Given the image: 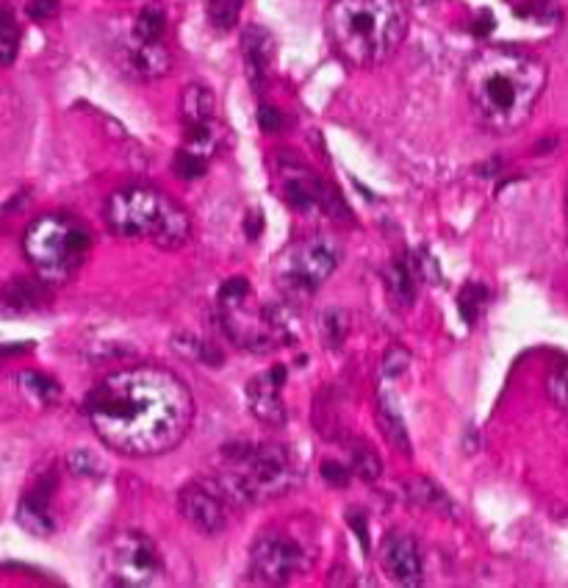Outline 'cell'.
Wrapping results in <instances>:
<instances>
[{
  "label": "cell",
  "mask_w": 568,
  "mask_h": 588,
  "mask_svg": "<svg viewBox=\"0 0 568 588\" xmlns=\"http://www.w3.org/2000/svg\"><path fill=\"white\" fill-rule=\"evenodd\" d=\"M84 414L111 450L136 458L175 450L194 422L192 389L164 367H131L97 380Z\"/></svg>",
  "instance_id": "6da1fadb"
},
{
  "label": "cell",
  "mask_w": 568,
  "mask_h": 588,
  "mask_svg": "<svg viewBox=\"0 0 568 588\" xmlns=\"http://www.w3.org/2000/svg\"><path fill=\"white\" fill-rule=\"evenodd\" d=\"M546 67L530 53L485 48L466 67V95L491 134H513L532 117L546 89Z\"/></svg>",
  "instance_id": "7a4b0ae2"
},
{
  "label": "cell",
  "mask_w": 568,
  "mask_h": 588,
  "mask_svg": "<svg viewBox=\"0 0 568 588\" xmlns=\"http://www.w3.org/2000/svg\"><path fill=\"white\" fill-rule=\"evenodd\" d=\"M327 37L352 67L388 62L408 37V9L402 0H333L327 9Z\"/></svg>",
  "instance_id": "3957f363"
},
{
  "label": "cell",
  "mask_w": 568,
  "mask_h": 588,
  "mask_svg": "<svg viewBox=\"0 0 568 588\" xmlns=\"http://www.w3.org/2000/svg\"><path fill=\"white\" fill-rule=\"evenodd\" d=\"M106 225L114 236L181 250L192 236V220L172 197L150 186H128L109 197Z\"/></svg>",
  "instance_id": "277c9868"
},
{
  "label": "cell",
  "mask_w": 568,
  "mask_h": 588,
  "mask_svg": "<svg viewBox=\"0 0 568 588\" xmlns=\"http://www.w3.org/2000/svg\"><path fill=\"white\" fill-rule=\"evenodd\" d=\"M300 480L297 464L280 444H236L219 464L217 483L233 503L258 505L289 494Z\"/></svg>",
  "instance_id": "5b68a950"
},
{
  "label": "cell",
  "mask_w": 568,
  "mask_h": 588,
  "mask_svg": "<svg viewBox=\"0 0 568 588\" xmlns=\"http://www.w3.org/2000/svg\"><path fill=\"white\" fill-rule=\"evenodd\" d=\"M23 250L39 281L59 286L81 272L92 250V236L67 214H45L28 225Z\"/></svg>",
  "instance_id": "8992f818"
},
{
  "label": "cell",
  "mask_w": 568,
  "mask_h": 588,
  "mask_svg": "<svg viewBox=\"0 0 568 588\" xmlns=\"http://www.w3.org/2000/svg\"><path fill=\"white\" fill-rule=\"evenodd\" d=\"M219 317L225 325L230 342L244 350L264 353L280 342H289L286 325L280 322L269 308L258 306L250 292V283L244 278H233L219 292Z\"/></svg>",
  "instance_id": "52a82bcc"
},
{
  "label": "cell",
  "mask_w": 568,
  "mask_h": 588,
  "mask_svg": "<svg viewBox=\"0 0 568 588\" xmlns=\"http://www.w3.org/2000/svg\"><path fill=\"white\" fill-rule=\"evenodd\" d=\"M341 245L333 236L314 233L291 242L275 261V281L283 292L308 297L319 292L325 281L339 270Z\"/></svg>",
  "instance_id": "ba28073f"
},
{
  "label": "cell",
  "mask_w": 568,
  "mask_h": 588,
  "mask_svg": "<svg viewBox=\"0 0 568 588\" xmlns=\"http://www.w3.org/2000/svg\"><path fill=\"white\" fill-rule=\"evenodd\" d=\"M103 572L109 586L147 588L164 580V558L145 533L120 530L103 552Z\"/></svg>",
  "instance_id": "9c48e42d"
},
{
  "label": "cell",
  "mask_w": 568,
  "mask_h": 588,
  "mask_svg": "<svg viewBox=\"0 0 568 588\" xmlns=\"http://www.w3.org/2000/svg\"><path fill=\"white\" fill-rule=\"evenodd\" d=\"M314 564V552L289 527H269L253 544L250 575L255 583L286 586L294 577L305 575Z\"/></svg>",
  "instance_id": "30bf717a"
},
{
  "label": "cell",
  "mask_w": 568,
  "mask_h": 588,
  "mask_svg": "<svg viewBox=\"0 0 568 588\" xmlns=\"http://www.w3.org/2000/svg\"><path fill=\"white\" fill-rule=\"evenodd\" d=\"M230 503L233 500L228 497V491L219 486L217 478L192 480L178 494V508H181L183 519L206 536H217L228 527Z\"/></svg>",
  "instance_id": "8fae6325"
},
{
  "label": "cell",
  "mask_w": 568,
  "mask_h": 588,
  "mask_svg": "<svg viewBox=\"0 0 568 588\" xmlns=\"http://www.w3.org/2000/svg\"><path fill=\"white\" fill-rule=\"evenodd\" d=\"M377 561H380V569L386 572V577L391 583H397V586L405 588L422 586V552H419L416 539L408 536V533L391 530L386 539L380 541V547H377Z\"/></svg>",
  "instance_id": "7c38bea8"
},
{
  "label": "cell",
  "mask_w": 568,
  "mask_h": 588,
  "mask_svg": "<svg viewBox=\"0 0 568 588\" xmlns=\"http://www.w3.org/2000/svg\"><path fill=\"white\" fill-rule=\"evenodd\" d=\"M283 383H286V369L275 367L250 380L247 386V403L255 417L261 419L264 425L280 428L286 422V403H283Z\"/></svg>",
  "instance_id": "4fadbf2b"
},
{
  "label": "cell",
  "mask_w": 568,
  "mask_h": 588,
  "mask_svg": "<svg viewBox=\"0 0 568 588\" xmlns=\"http://www.w3.org/2000/svg\"><path fill=\"white\" fill-rule=\"evenodd\" d=\"M283 200L297 211H330V189L303 167L283 172Z\"/></svg>",
  "instance_id": "5bb4252c"
},
{
  "label": "cell",
  "mask_w": 568,
  "mask_h": 588,
  "mask_svg": "<svg viewBox=\"0 0 568 588\" xmlns=\"http://www.w3.org/2000/svg\"><path fill=\"white\" fill-rule=\"evenodd\" d=\"M272 53H275V45H272L269 31L261 25H247L242 31V59L255 92H261V86L266 84V75L272 67Z\"/></svg>",
  "instance_id": "9a60e30c"
},
{
  "label": "cell",
  "mask_w": 568,
  "mask_h": 588,
  "mask_svg": "<svg viewBox=\"0 0 568 588\" xmlns=\"http://www.w3.org/2000/svg\"><path fill=\"white\" fill-rule=\"evenodd\" d=\"M50 494H53V478L39 480L34 489L28 491L20 503L17 519L20 525L34 533V536H48L53 533V516H50Z\"/></svg>",
  "instance_id": "2e32d148"
},
{
  "label": "cell",
  "mask_w": 568,
  "mask_h": 588,
  "mask_svg": "<svg viewBox=\"0 0 568 588\" xmlns=\"http://www.w3.org/2000/svg\"><path fill=\"white\" fill-rule=\"evenodd\" d=\"M128 70L139 78H161V75L170 73L172 56L164 42H139V39L131 37V45H128Z\"/></svg>",
  "instance_id": "e0dca14e"
},
{
  "label": "cell",
  "mask_w": 568,
  "mask_h": 588,
  "mask_svg": "<svg viewBox=\"0 0 568 588\" xmlns=\"http://www.w3.org/2000/svg\"><path fill=\"white\" fill-rule=\"evenodd\" d=\"M214 111H217V98L214 92L203 84H189L183 89L181 114L186 128H200V125L214 123Z\"/></svg>",
  "instance_id": "ac0fdd59"
},
{
  "label": "cell",
  "mask_w": 568,
  "mask_h": 588,
  "mask_svg": "<svg viewBox=\"0 0 568 588\" xmlns=\"http://www.w3.org/2000/svg\"><path fill=\"white\" fill-rule=\"evenodd\" d=\"M386 286L388 294H391V300H394L397 306H413L416 292H419V275H416V270L411 267V261L394 258L386 270Z\"/></svg>",
  "instance_id": "d6986e66"
},
{
  "label": "cell",
  "mask_w": 568,
  "mask_h": 588,
  "mask_svg": "<svg viewBox=\"0 0 568 588\" xmlns=\"http://www.w3.org/2000/svg\"><path fill=\"white\" fill-rule=\"evenodd\" d=\"M164 34H167V14L158 3H150L136 17L131 37L139 42H164Z\"/></svg>",
  "instance_id": "ffe728a7"
},
{
  "label": "cell",
  "mask_w": 568,
  "mask_h": 588,
  "mask_svg": "<svg viewBox=\"0 0 568 588\" xmlns=\"http://www.w3.org/2000/svg\"><path fill=\"white\" fill-rule=\"evenodd\" d=\"M377 414H380V428L388 436V441L402 450V453H411V441H408V430L402 425V419H399V411L391 405L388 400V394H380V400H377Z\"/></svg>",
  "instance_id": "44dd1931"
},
{
  "label": "cell",
  "mask_w": 568,
  "mask_h": 588,
  "mask_svg": "<svg viewBox=\"0 0 568 588\" xmlns=\"http://www.w3.org/2000/svg\"><path fill=\"white\" fill-rule=\"evenodd\" d=\"M319 333H322V342L330 350H339L344 339H347V333H350V314L339 306H330L322 311V317H319Z\"/></svg>",
  "instance_id": "7402d4cb"
},
{
  "label": "cell",
  "mask_w": 568,
  "mask_h": 588,
  "mask_svg": "<svg viewBox=\"0 0 568 588\" xmlns=\"http://www.w3.org/2000/svg\"><path fill=\"white\" fill-rule=\"evenodd\" d=\"M20 389H23L31 400H37V403L42 405H50L59 400V383L53 378H48V375H42V372H34V369H28V372H23L20 375Z\"/></svg>",
  "instance_id": "603a6c76"
},
{
  "label": "cell",
  "mask_w": 568,
  "mask_h": 588,
  "mask_svg": "<svg viewBox=\"0 0 568 588\" xmlns=\"http://www.w3.org/2000/svg\"><path fill=\"white\" fill-rule=\"evenodd\" d=\"M20 48V25L9 9L0 6V64H12Z\"/></svg>",
  "instance_id": "cb8c5ba5"
},
{
  "label": "cell",
  "mask_w": 568,
  "mask_h": 588,
  "mask_svg": "<svg viewBox=\"0 0 568 588\" xmlns=\"http://www.w3.org/2000/svg\"><path fill=\"white\" fill-rule=\"evenodd\" d=\"M67 466L78 478H100L106 472L103 461L92 450H75V453H70L67 455Z\"/></svg>",
  "instance_id": "d4e9b609"
},
{
  "label": "cell",
  "mask_w": 568,
  "mask_h": 588,
  "mask_svg": "<svg viewBox=\"0 0 568 588\" xmlns=\"http://www.w3.org/2000/svg\"><path fill=\"white\" fill-rule=\"evenodd\" d=\"M244 0H208V14H211V20L217 28L222 31H228L236 25L239 20V12H242Z\"/></svg>",
  "instance_id": "484cf974"
},
{
  "label": "cell",
  "mask_w": 568,
  "mask_h": 588,
  "mask_svg": "<svg viewBox=\"0 0 568 588\" xmlns=\"http://www.w3.org/2000/svg\"><path fill=\"white\" fill-rule=\"evenodd\" d=\"M208 167L206 156H200V153H192V150H186L183 147L181 153L175 156V172L181 175L183 181H192V178H200Z\"/></svg>",
  "instance_id": "4316f807"
},
{
  "label": "cell",
  "mask_w": 568,
  "mask_h": 588,
  "mask_svg": "<svg viewBox=\"0 0 568 588\" xmlns=\"http://www.w3.org/2000/svg\"><path fill=\"white\" fill-rule=\"evenodd\" d=\"M546 392L552 397V403L568 414V364L552 369V375L546 380Z\"/></svg>",
  "instance_id": "83f0119b"
},
{
  "label": "cell",
  "mask_w": 568,
  "mask_h": 588,
  "mask_svg": "<svg viewBox=\"0 0 568 588\" xmlns=\"http://www.w3.org/2000/svg\"><path fill=\"white\" fill-rule=\"evenodd\" d=\"M485 289L483 286H477V283H469L463 292H460V314L466 317V322H474L477 319V311L483 308L485 303Z\"/></svg>",
  "instance_id": "f1b7e54d"
},
{
  "label": "cell",
  "mask_w": 568,
  "mask_h": 588,
  "mask_svg": "<svg viewBox=\"0 0 568 588\" xmlns=\"http://www.w3.org/2000/svg\"><path fill=\"white\" fill-rule=\"evenodd\" d=\"M352 466H355V472L366 480H375L377 475H380V458H377V453H372V450H366V447L352 453Z\"/></svg>",
  "instance_id": "f546056e"
},
{
  "label": "cell",
  "mask_w": 568,
  "mask_h": 588,
  "mask_svg": "<svg viewBox=\"0 0 568 588\" xmlns=\"http://www.w3.org/2000/svg\"><path fill=\"white\" fill-rule=\"evenodd\" d=\"M411 364V356H408V350L405 347H391L383 358V372H386L388 378H394V375H402L405 369Z\"/></svg>",
  "instance_id": "4dcf8cb0"
},
{
  "label": "cell",
  "mask_w": 568,
  "mask_h": 588,
  "mask_svg": "<svg viewBox=\"0 0 568 588\" xmlns=\"http://www.w3.org/2000/svg\"><path fill=\"white\" fill-rule=\"evenodd\" d=\"M59 12V0H31L28 3V17L34 20H48Z\"/></svg>",
  "instance_id": "1f68e13d"
},
{
  "label": "cell",
  "mask_w": 568,
  "mask_h": 588,
  "mask_svg": "<svg viewBox=\"0 0 568 588\" xmlns=\"http://www.w3.org/2000/svg\"><path fill=\"white\" fill-rule=\"evenodd\" d=\"M258 123H261V128H264V131H278V125H280L278 111L272 109V106H264V109H261V114H258Z\"/></svg>",
  "instance_id": "d6a6232c"
}]
</instances>
